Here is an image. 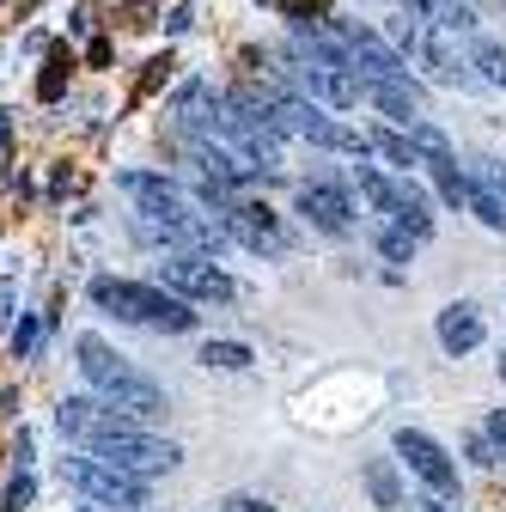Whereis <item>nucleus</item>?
<instances>
[{"mask_svg":"<svg viewBox=\"0 0 506 512\" xmlns=\"http://www.w3.org/2000/svg\"><path fill=\"white\" fill-rule=\"evenodd\" d=\"M92 305L129 317L141 330H165V336H189L196 330V299L171 293L165 281H116V275H98L92 281Z\"/></svg>","mask_w":506,"mask_h":512,"instance_id":"f257e3e1","label":"nucleus"},{"mask_svg":"<svg viewBox=\"0 0 506 512\" xmlns=\"http://www.w3.org/2000/svg\"><path fill=\"white\" fill-rule=\"evenodd\" d=\"M74 354H80V372H86L92 391H98L104 403H116V409H129L135 421H159V415L171 409L159 384H153V378H141L129 360H116L104 336H80V342H74Z\"/></svg>","mask_w":506,"mask_h":512,"instance_id":"f03ea898","label":"nucleus"},{"mask_svg":"<svg viewBox=\"0 0 506 512\" xmlns=\"http://www.w3.org/2000/svg\"><path fill=\"white\" fill-rule=\"evenodd\" d=\"M391 37L403 43L409 68L421 61V68H427L439 86H464V92H470V86H482V80H476V68H470V55H458V49L446 43V31H439V25H427V19H415V13H403V7H397Z\"/></svg>","mask_w":506,"mask_h":512,"instance_id":"7ed1b4c3","label":"nucleus"},{"mask_svg":"<svg viewBox=\"0 0 506 512\" xmlns=\"http://www.w3.org/2000/svg\"><path fill=\"white\" fill-rule=\"evenodd\" d=\"M269 116H275L281 135H299V141H311V147H336V153H360V159L372 153L366 135L342 128V122L330 116V104L305 98V92H275V98H269Z\"/></svg>","mask_w":506,"mask_h":512,"instance_id":"20e7f679","label":"nucleus"},{"mask_svg":"<svg viewBox=\"0 0 506 512\" xmlns=\"http://www.w3.org/2000/svg\"><path fill=\"white\" fill-rule=\"evenodd\" d=\"M354 183H360V196L372 202V214H385L391 226L415 232L421 244L433 238V202L421 196V183H409V177H385L378 165H354Z\"/></svg>","mask_w":506,"mask_h":512,"instance_id":"39448f33","label":"nucleus"},{"mask_svg":"<svg viewBox=\"0 0 506 512\" xmlns=\"http://www.w3.org/2000/svg\"><path fill=\"white\" fill-rule=\"evenodd\" d=\"M86 452L92 458H104V464H116V470H129V476H165V470H177L183 464V452L171 439H153L147 427H129V433H98V439H86Z\"/></svg>","mask_w":506,"mask_h":512,"instance_id":"423d86ee","label":"nucleus"},{"mask_svg":"<svg viewBox=\"0 0 506 512\" xmlns=\"http://www.w3.org/2000/svg\"><path fill=\"white\" fill-rule=\"evenodd\" d=\"M61 482L68 488H80L92 506H116V512H135V506H147V482L141 476H129V470H116V464H104V458H61Z\"/></svg>","mask_w":506,"mask_h":512,"instance_id":"0eeeda50","label":"nucleus"},{"mask_svg":"<svg viewBox=\"0 0 506 512\" xmlns=\"http://www.w3.org/2000/svg\"><path fill=\"white\" fill-rule=\"evenodd\" d=\"M159 281H165L171 293H183V299H196V305H232V299H238L232 275H220V269L208 263V250H177L171 263H159Z\"/></svg>","mask_w":506,"mask_h":512,"instance_id":"6e6552de","label":"nucleus"},{"mask_svg":"<svg viewBox=\"0 0 506 512\" xmlns=\"http://www.w3.org/2000/svg\"><path fill=\"white\" fill-rule=\"evenodd\" d=\"M397 458L427 482V494H439V500H452V494H458V464L446 458V445H439L433 433H421V427H397Z\"/></svg>","mask_w":506,"mask_h":512,"instance_id":"1a4fd4ad","label":"nucleus"},{"mask_svg":"<svg viewBox=\"0 0 506 512\" xmlns=\"http://www.w3.org/2000/svg\"><path fill=\"white\" fill-rule=\"evenodd\" d=\"M220 226L232 232V244L257 250V256H281V250H287V232H281V220H275L269 208H257V202H232V208L220 214Z\"/></svg>","mask_w":506,"mask_h":512,"instance_id":"9d476101","label":"nucleus"},{"mask_svg":"<svg viewBox=\"0 0 506 512\" xmlns=\"http://www.w3.org/2000/svg\"><path fill=\"white\" fill-rule=\"evenodd\" d=\"M299 214L318 226L324 238H348L354 232V202H348V189H336V183H299Z\"/></svg>","mask_w":506,"mask_h":512,"instance_id":"9b49d317","label":"nucleus"},{"mask_svg":"<svg viewBox=\"0 0 506 512\" xmlns=\"http://www.w3.org/2000/svg\"><path fill=\"white\" fill-rule=\"evenodd\" d=\"M482 311L470 305V299H458V305H446V311H439V348H446L452 360L458 354H470V348H482Z\"/></svg>","mask_w":506,"mask_h":512,"instance_id":"f8f14e48","label":"nucleus"},{"mask_svg":"<svg viewBox=\"0 0 506 512\" xmlns=\"http://www.w3.org/2000/svg\"><path fill=\"white\" fill-rule=\"evenodd\" d=\"M391 7H403V13H415V19H427L439 31H476V7H470V0H391Z\"/></svg>","mask_w":506,"mask_h":512,"instance_id":"ddd939ff","label":"nucleus"},{"mask_svg":"<svg viewBox=\"0 0 506 512\" xmlns=\"http://www.w3.org/2000/svg\"><path fill=\"white\" fill-rule=\"evenodd\" d=\"M366 147L372 153H385L397 171H415L421 165V153H415V141H409V128L397 122V128H366Z\"/></svg>","mask_w":506,"mask_h":512,"instance_id":"4468645a","label":"nucleus"},{"mask_svg":"<svg viewBox=\"0 0 506 512\" xmlns=\"http://www.w3.org/2000/svg\"><path fill=\"white\" fill-rule=\"evenodd\" d=\"M470 68H476L482 86H500V92H506V43L476 37V43H470Z\"/></svg>","mask_w":506,"mask_h":512,"instance_id":"2eb2a0df","label":"nucleus"},{"mask_svg":"<svg viewBox=\"0 0 506 512\" xmlns=\"http://www.w3.org/2000/svg\"><path fill=\"white\" fill-rule=\"evenodd\" d=\"M366 488H372V500L385 506V512H403V482H397V464L391 458H372L366 464Z\"/></svg>","mask_w":506,"mask_h":512,"instance_id":"dca6fc26","label":"nucleus"},{"mask_svg":"<svg viewBox=\"0 0 506 512\" xmlns=\"http://www.w3.org/2000/svg\"><path fill=\"white\" fill-rule=\"evenodd\" d=\"M409 141H415L421 165H433V159H458V153H452V141H446V128L427 122V116H415V122H409Z\"/></svg>","mask_w":506,"mask_h":512,"instance_id":"f3484780","label":"nucleus"},{"mask_svg":"<svg viewBox=\"0 0 506 512\" xmlns=\"http://www.w3.org/2000/svg\"><path fill=\"white\" fill-rule=\"evenodd\" d=\"M464 208H470V214H476L488 232H506V202L494 196V189H488L482 177H470V196H464Z\"/></svg>","mask_w":506,"mask_h":512,"instance_id":"a211bd4d","label":"nucleus"},{"mask_svg":"<svg viewBox=\"0 0 506 512\" xmlns=\"http://www.w3.org/2000/svg\"><path fill=\"white\" fill-rule=\"evenodd\" d=\"M196 360H202V366H214V372H244L257 354H250L244 342H202V354H196Z\"/></svg>","mask_w":506,"mask_h":512,"instance_id":"6ab92c4d","label":"nucleus"},{"mask_svg":"<svg viewBox=\"0 0 506 512\" xmlns=\"http://www.w3.org/2000/svg\"><path fill=\"white\" fill-rule=\"evenodd\" d=\"M415 232H403V226H385V232H378V256H391V263H409V256H415Z\"/></svg>","mask_w":506,"mask_h":512,"instance_id":"aec40b11","label":"nucleus"},{"mask_svg":"<svg viewBox=\"0 0 506 512\" xmlns=\"http://www.w3.org/2000/svg\"><path fill=\"white\" fill-rule=\"evenodd\" d=\"M470 177H482L494 196L506 202V159H476V165H470Z\"/></svg>","mask_w":506,"mask_h":512,"instance_id":"412c9836","label":"nucleus"},{"mask_svg":"<svg viewBox=\"0 0 506 512\" xmlns=\"http://www.w3.org/2000/svg\"><path fill=\"white\" fill-rule=\"evenodd\" d=\"M482 433H488V445H494V458H506V409H494V415L482 421Z\"/></svg>","mask_w":506,"mask_h":512,"instance_id":"4be33fe9","label":"nucleus"},{"mask_svg":"<svg viewBox=\"0 0 506 512\" xmlns=\"http://www.w3.org/2000/svg\"><path fill=\"white\" fill-rule=\"evenodd\" d=\"M31 494H37V488H31V476H13V488H7V512H25V506H31Z\"/></svg>","mask_w":506,"mask_h":512,"instance_id":"5701e85b","label":"nucleus"},{"mask_svg":"<svg viewBox=\"0 0 506 512\" xmlns=\"http://www.w3.org/2000/svg\"><path fill=\"white\" fill-rule=\"evenodd\" d=\"M220 512H275V506H269V500H257V494H232Z\"/></svg>","mask_w":506,"mask_h":512,"instance_id":"b1692460","label":"nucleus"},{"mask_svg":"<svg viewBox=\"0 0 506 512\" xmlns=\"http://www.w3.org/2000/svg\"><path fill=\"white\" fill-rule=\"evenodd\" d=\"M415 512H452V506H446V500H439V494H433V500H421Z\"/></svg>","mask_w":506,"mask_h":512,"instance_id":"393cba45","label":"nucleus"},{"mask_svg":"<svg viewBox=\"0 0 506 512\" xmlns=\"http://www.w3.org/2000/svg\"><path fill=\"white\" fill-rule=\"evenodd\" d=\"M500 384H506V354H500Z\"/></svg>","mask_w":506,"mask_h":512,"instance_id":"a878e982","label":"nucleus"},{"mask_svg":"<svg viewBox=\"0 0 506 512\" xmlns=\"http://www.w3.org/2000/svg\"><path fill=\"white\" fill-rule=\"evenodd\" d=\"M86 512H98V506H86Z\"/></svg>","mask_w":506,"mask_h":512,"instance_id":"bb28decb","label":"nucleus"}]
</instances>
